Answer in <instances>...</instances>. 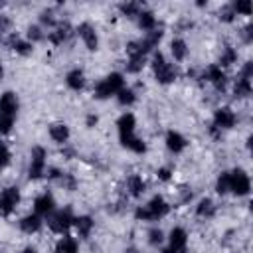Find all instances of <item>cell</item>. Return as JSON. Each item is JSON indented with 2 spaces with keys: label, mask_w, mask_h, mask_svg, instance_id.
I'll use <instances>...</instances> for the list:
<instances>
[{
  "label": "cell",
  "mask_w": 253,
  "mask_h": 253,
  "mask_svg": "<svg viewBox=\"0 0 253 253\" xmlns=\"http://www.w3.org/2000/svg\"><path fill=\"white\" fill-rule=\"evenodd\" d=\"M168 210H170V206L164 202V198H162V196H154V198H150V202H148L144 208H138V210L134 211V215H136V219L156 221V219L164 217V215L168 213Z\"/></svg>",
  "instance_id": "cell-1"
},
{
  "label": "cell",
  "mask_w": 253,
  "mask_h": 253,
  "mask_svg": "<svg viewBox=\"0 0 253 253\" xmlns=\"http://www.w3.org/2000/svg\"><path fill=\"white\" fill-rule=\"evenodd\" d=\"M152 71H154L156 81L162 83V85H168L176 79V69L164 59V55L160 51H156L154 57H152Z\"/></svg>",
  "instance_id": "cell-2"
},
{
  "label": "cell",
  "mask_w": 253,
  "mask_h": 253,
  "mask_svg": "<svg viewBox=\"0 0 253 253\" xmlns=\"http://www.w3.org/2000/svg\"><path fill=\"white\" fill-rule=\"evenodd\" d=\"M123 87H125L123 75H121V73H111V75H107L101 83H97V87H95V97H97V99H107V97H111V95H117Z\"/></svg>",
  "instance_id": "cell-3"
},
{
  "label": "cell",
  "mask_w": 253,
  "mask_h": 253,
  "mask_svg": "<svg viewBox=\"0 0 253 253\" xmlns=\"http://www.w3.org/2000/svg\"><path fill=\"white\" fill-rule=\"evenodd\" d=\"M71 223H73V215H71V210H69V208L51 211V213L47 215V225H49V229L55 231V233H65Z\"/></svg>",
  "instance_id": "cell-4"
},
{
  "label": "cell",
  "mask_w": 253,
  "mask_h": 253,
  "mask_svg": "<svg viewBox=\"0 0 253 253\" xmlns=\"http://www.w3.org/2000/svg\"><path fill=\"white\" fill-rule=\"evenodd\" d=\"M251 190V182L245 170L235 168L233 172H229V192H233L235 196H247Z\"/></svg>",
  "instance_id": "cell-5"
},
{
  "label": "cell",
  "mask_w": 253,
  "mask_h": 253,
  "mask_svg": "<svg viewBox=\"0 0 253 253\" xmlns=\"http://www.w3.org/2000/svg\"><path fill=\"white\" fill-rule=\"evenodd\" d=\"M18 204H20V190L16 186L2 190V194H0V213L2 215H10Z\"/></svg>",
  "instance_id": "cell-6"
},
{
  "label": "cell",
  "mask_w": 253,
  "mask_h": 253,
  "mask_svg": "<svg viewBox=\"0 0 253 253\" xmlns=\"http://www.w3.org/2000/svg\"><path fill=\"white\" fill-rule=\"evenodd\" d=\"M43 168H45V150L42 146H34L30 154V170H28L30 178L38 180L43 174Z\"/></svg>",
  "instance_id": "cell-7"
},
{
  "label": "cell",
  "mask_w": 253,
  "mask_h": 253,
  "mask_svg": "<svg viewBox=\"0 0 253 253\" xmlns=\"http://www.w3.org/2000/svg\"><path fill=\"white\" fill-rule=\"evenodd\" d=\"M235 113L229 109V107H221V109H217L215 111V115H213V126L215 128H233V125H235Z\"/></svg>",
  "instance_id": "cell-8"
},
{
  "label": "cell",
  "mask_w": 253,
  "mask_h": 253,
  "mask_svg": "<svg viewBox=\"0 0 253 253\" xmlns=\"http://www.w3.org/2000/svg\"><path fill=\"white\" fill-rule=\"evenodd\" d=\"M18 113V97L12 91H6L0 95V115L6 117H16Z\"/></svg>",
  "instance_id": "cell-9"
},
{
  "label": "cell",
  "mask_w": 253,
  "mask_h": 253,
  "mask_svg": "<svg viewBox=\"0 0 253 253\" xmlns=\"http://www.w3.org/2000/svg\"><path fill=\"white\" fill-rule=\"evenodd\" d=\"M206 79H208L217 91H223L225 85H227V75H225V71H223L219 65H210V67H208V73H206Z\"/></svg>",
  "instance_id": "cell-10"
},
{
  "label": "cell",
  "mask_w": 253,
  "mask_h": 253,
  "mask_svg": "<svg viewBox=\"0 0 253 253\" xmlns=\"http://www.w3.org/2000/svg\"><path fill=\"white\" fill-rule=\"evenodd\" d=\"M77 32H79V36H81L83 43L87 45V49L95 51V49L99 47V38H97V34H95V28H93L91 24H81V26L77 28Z\"/></svg>",
  "instance_id": "cell-11"
},
{
  "label": "cell",
  "mask_w": 253,
  "mask_h": 253,
  "mask_svg": "<svg viewBox=\"0 0 253 253\" xmlns=\"http://www.w3.org/2000/svg\"><path fill=\"white\" fill-rule=\"evenodd\" d=\"M53 208H55V200H53V196L47 194V192L42 194V196H38L36 202H34V210H36L38 215H49V213L53 211Z\"/></svg>",
  "instance_id": "cell-12"
},
{
  "label": "cell",
  "mask_w": 253,
  "mask_h": 253,
  "mask_svg": "<svg viewBox=\"0 0 253 253\" xmlns=\"http://www.w3.org/2000/svg\"><path fill=\"white\" fill-rule=\"evenodd\" d=\"M168 241H170V249H174L176 253H184V249H186V241H188V235H186V231H184L182 227H174V229L170 231Z\"/></svg>",
  "instance_id": "cell-13"
},
{
  "label": "cell",
  "mask_w": 253,
  "mask_h": 253,
  "mask_svg": "<svg viewBox=\"0 0 253 253\" xmlns=\"http://www.w3.org/2000/svg\"><path fill=\"white\" fill-rule=\"evenodd\" d=\"M166 146H168L170 152L178 154V152H182L186 148V138L180 132H176V130H168V134H166Z\"/></svg>",
  "instance_id": "cell-14"
},
{
  "label": "cell",
  "mask_w": 253,
  "mask_h": 253,
  "mask_svg": "<svg viewBox=\"0 0 253 253\" xmlns=\"http://www.w3.org/2000/svg\"><path fill=\"white\" fill-rule=\"evenodd\" d=\"M121 142H123L125 148H128L132 152H138V154H142L146 150V144L142 142V138L134 136V132L132 134H121Z\"/></svg>",
  "instance_id": "cell-15"
},
{
  "label": "cell",
  "mask_w": 253,
  "mask_h": 253,
  "mask_svg": "<svg viewBox=\"0 0 253 253\" xmlns=\"http://www.w3.org/2000/svg\"><path fill=\"white\" fill-rule=\"evenodd\" d=\"M117 126H119V134H132L134 132V126H136V119L132 113H125L119 117L117 121Z\"/></svg>",
  "instance_id": "cell-16"
},
{
  "label": "cell",
  "mask_w": 253,
  "mask_h": 253,
  "mask_svg": "<svg viewBox=\"0 0 253 253\" xmlns=\"http://www.w3.org/2000/svg\"><path fill=\"white\" fill-rule=\"evenodd\" d=\"M20 227H22L24 233H36L42 227V219H40L38 213H30V215L20 219Z\"/></svg>",
  "instance_id": "cell-17"
},
{
  "label": "cell",
  "mask_w": 253,
  "mask_h": 253,
  "mask_svg": "<svg viewBox=\"0 0 253 253\" xmlns=\"http://www.w3.org/2000/svg\"><path fill=\"white\" fill-rule=\"evenodd\" d=\"M73 223H75V227H77V233H79V237H83V239H87L89 237V233H91V229H93V219L89 217V215H79V217H73Z\"/></svg>",
  "instance_id": "cell-18"
},
{
  "label": "cell",
  "mask_w": 253,
  "mask_h": 253,
  "mask_svg": "<svg viewBox=\"0 0 253 253\" xmlns=\"http://www.w3.org/2000/svg\"><path fill=\"white\" fill-rule=\"evenodd\" d=\"M49 136H51L55 142H59V144L67 142V138H69V128H67V125H63V123H53V125L49 126Z\"/></svg>",
  "instance_id": "cell-19"
},
{
  "label": "cell",
  "mask_w": 253,
  "mask_h": 253,
  "mask_svg": "<svg viewBox=\"0 0 253 253\" xmlns=\"http://www.w3.org/2000/svg\"><path fill=\"white\" fill-rule=\"evenodd\" d=\"M233 93H235V97H247L251 93V77L241 73L233 85Z\"/></svg>",
  "instance_id": "cell-20"
},
{
  "label": "cell",
  "mask_w": 253,
  "mask_h": 253,
  "mask_svg": "<svg viewBox=\"0 0 253 253\" xmlns=\"http://www.w3.org/2000/svg\"><path fill=\"white\" fill-rule=\"evenodd\" d=\"M65 81H67V85H69L73 91H79V89H83V85H85V75H83L81 69H71V71L67 73Z\"/></svg>",
  "instance_id": "cell-21"
},
{
  "label": "cell",
  "mask_w": 253,
  "mask_h": 253,
  "mask_svg": "<svg viewBox=\"0 0 253 253\" xmlns=\"http://www.w3.org/2000/svg\"><path fill=\"white\" fill-rule=\"evenodd\" d=\"M144 180L140 178V176H136V174H132L128 180H126V190L130 192V196H134V198H138V196H142L144 194Z\"/></svg>",
  "instance_id": "cell-22"
},
{
  "label": "cell",
  "mask_w": 253,
  "mask_h": 253,
  "mask_svg": "<svg viewBox=\"0 0 253 253\" xmlns=\"http://www.w3.org/2000/svg\"><path fill=\"white\" fill-rule=\"evenodd\" d=\"M69 34H71V28H69V24H59L51 34H49V42L51 43H63L67 38H69Z\"/></svg>",
  "instance_id": "cell-23"
},
{
  "label": "cell",
  "mask_w": 253,
  "mask_h": 253,
  "mask_svg": "<svg viewBox=\"0 0 253 253\" xmlns=\"http://www.w3.org/2000/svg\"><path fill=\"white\" fill-rule=\"evenodd\" d=\"M170 51H172V57L176 61H182L186 57V53H188V45H186V42L182 38H174L172 43H170Z\"/></svg>",
  "instance_id": "cell-24"
},
{
  "label": "cell",
  "mask_w": 253,
  "mask_h": 253,
  "mask_svg": "<svg viewBox=\"0 0 253 253\" xmlns=\"http://www.w3.org/2000/svg\"><path fill=\"white\" fill-rule=\"evenodd\" d=\"M55 253H77V241L73 237H61L55 245Z\"/></svg>",
  "instance_id": "cell-25"
},
{
  "label": "cell",
  "mask_w": 253,
  "mask_h": 253,
  "mask_svg": "<svg viewBox=\"0 0 253 253\" xmlns=\"http://www.w3.org/2000/svg\"><path fill=\"white\" fill-rule=\"evenodd\" d=\"M138 26H140L142 30H146V32H152L154 26H156V18H154V14L148 12V10H142V12L138 14Z\"/></svg>",
  "instance_id": "cell-26"
},
{
  "label": "cell",
  "mask_w": 253,
  "mask_h": 253,
  "mask_svg": "<svg viewBox=\"0 0 253 253\" xmlns=\"http://www.w3.org/2000/svg\"><path fill=\"white\" fill-rule=\"evenodd\" d=\"M196 213H198L200 217H211V215L215 213V206H213V202H211L210 198L200 200V204H198V208H196Z\"/></svg>",
  "instance_id": "cell-27"
},
{
  "label": "cell",
  "mask_w": 253,
  "mask_h": 253,
  "mask_svg": "<svg viewBox=\"0 0 253 253\" xmlns=\"http://www.w3.org/2000/svg\"><path fill=\"white\" fill-rule=\"evenodd\" d=\"M235 59H237V53H235V49L227 45V47L223 49L221 57H219V67H229V65H233V63H235Z\"/></svg>",
  "instance_id": "cell-28"
},
{
  "label": "cell",
  "mask_w": 253,
  "mask_h": 253,
  "mask_svg": "<svg viewBox=\"0 0 253 253\" xmlns=\"http://www.w3.org/2000/svg\"><path fill=\"white\" fill-rule=\"evenodd\" d=\"M12 49H14L16 53H20V55H30V53H32V43L16 38V40L12 42Z\"/></svg>",
  "instance_id": "cell-29"
},
{
  "label": "cell",
  "mask_w": 253,
  "mask_h": 253,
  "mask_svg": "<svg viewBox=\"0 0 253 253\" xmlns=\"http://www.w3.org/2000/svg\"><path fill=\"white\" fill-rule=\"evenodd\" d=\"M215 192L221 194V196L229 192V172H221L219 174V178L215 182Z\"/></svg>",
  "instance_id": "cell-30"
},
{
  "label": "cell",
  "mask_w": 253,
  "mask_h": 253,
  "mask_svg": "<svg viewBox=\"0 0 253 253\" xmlns=\"http://www.w3.org/2000/svg\"><path fill=\"white\" fill-rule=\"evenodd\" d=\"M231 10H233L235 14L249 16L253 8H251V2H249V0H237V2H233V4H231Z\"/></svg>",
  "instance_id": "cell-31"
},
{
  "label": "cell",
  "mask_w": 253,
  "mask_h": 253,
  "mask_svg": "<svg viewBox=\"0 0 253 253\" xmlns=\"http://www.w3.org/2000/svg\"><path fill=\"white\" fill-rule=\"evenodd\" d=\"M119 10H121L125 16H128V18H132V16H138V14H140V6H138V4H134V2H123V4L119 6Z\"/></svg>",
  "instance_id": "cell-32"
},
{
  "label": "cell",
  "mask_w": 253,
  "mask_h": 253,
  "mask_svg": "<svg viewBox=\"0 0 253 253\" xmlns=\"http://www.w3.org/2000/svg\"><path fill=\"white\" fill-rule=\"evenodd\" d=\"M117 99H119L121 105H132L136 97H134V91H132V89H125V87H123V89L117 93Z\"/></svg>",
  "instance_id": "cell-33"
},
{
  "label": "cell",
  "mask_w": 253,
  "mask_h": 253,
  "mask_svg": "<svg viewBox=\"0 0 253 253\" xmlns=\"http://www.w3.org/2000/svg\"><path fill=\"white\" fill-rule=\"evenodd\" d=\"M12 125H14V117L0 115V134H8L12 130Z\"/></svg>",
  "instance_id": "cell-34"
},
{
  "label": "cell",
  "mask_w": 253,
  "mask_h": 253,
  "mask_svg": "<svg viewBox=\"0 0 253 253\" xmlns=\"http://www.w3.org/2000/svg\"><path fill=\"white\" fill-rule=\"evenodd\" d=\"M162 239H164V235H162V231H160L158 227H152V229L148 231V243H150V245H160Z\"/></svg>",
  "instance_id": "cell-35"
},
{
  "label": "cell",
  "mask_w": 253,
  "mask_h": 253,
  "mask_svg": "<svg viewBox=\"0 0 253 253\" xmlns=\"http://www.w3.org/2000/svg\"><path fill=\"white\" fill-rule=\"evenodd\" d=\"M28 40H30V43H32V42H40V40H43L42 30H40L38 26H30V28H28Z\"/></svg>",
  "instance_id": "cell-36"
},
{
  "label": "cell",
  "mask_w": 253,
  "mask_h": 253,
  "mask_svg": "<svg viewBox=\"0 0 253 253\" xmlns=\"http://www.w3.org/2000/svg\"><path fill=\"white\" fill-rule=\"evenodd\" d=\"M142 65H144V59H128V63H126V71H130V73H138V71L142 69Z\"/></svg>",
  "instance_id": "cell-37"
},
{
  "label": "cell",
  "mask_w": 253,
  "mask_h": 253,
  "mask_svg": "<svg viewBox=\"0 0 253 253\" xmlns=\"http://www.w3.org/2000/svg\"><path fill=\"white\" fill-rule=\"evenodd\" d=\"M10 162V150L4 142H0V168H4Z\"/></svg>",
  "instance_id": "cell-38"
},
{
  "label": "cell",
  "mask_w": 253,
  "mask_h": 253,
  "mask_svg": "<svg viewBox=\"0 0 253 253\" xmlns=\"http://www.w3.org/2000/svg\"><path fill=\"white\" fill-rule=\"evenodd\" d=\"M233 16H235V12L231 10V6H225L223 10H219V20H223V22H231Z\"/></svg>",
  "instance_id": "cell-39"
},
{
  "label": "cell",
  "mask_w": 253,
  "mask_h": 253,
  "mask_svg": "<svg viewBox=\"0 0 253 253\" xmlns=\"http://www.w3.org/2000/svg\"><path fill=\"white\" fill-rule=\"evenodd\" d=\"M8 28H10V20L6 16H0V34L8 32Z\"/></svg>",
  "instance_id": "cell-40"
},
{
  "label": "cell",
  "mask_w": 253,
  "mask_h": 253,
  "mask_svg": "<svg viewBox=\"0 0 253 253\" xmlns=\"http://www.w3.org/2000/svg\"><path fill=\"white\" fill-rule=\"evenodd\" d=\"M42 22H43V24H49V26L55 24V20H53V16H51L49 12H43V14H42Z\"/></svg>",
  "instance_id": "cell-41"
},
{
  "label": "cell",
  "mask_w": 253,
  "mask_h": 253,
  "mask_svg": "<svg viewBox=\"0 0 253 253\" xmlns=\"http://www.w3.org/2000/svg\"><path fill=\"white\" fill-rule=\"evenodd\" d=\"M156 174H158L160 180H168V178H170V170H168V168H160Z\"/></svg>",
  "instance_id": "cell-42"
},
{
  "label": "cell",
  "mask_w": 253,
  "mask_h": 253,
  "mask_svg": "<svg viewBox=\"0 0 253 253\" xmlns=\"http://www.w3.org/2000/svg\"><path fill=\"white\" fill-rule=\"evenodd\" d=\"M95 123H97V117H95V115H89V117H87V126H93Z\"/></svg>",
  "instance_id": "cell-43"
},
{
  "label": "cell",
  "mask_w": 253,
  "mask_h": 253,
  "mask_svg": "<svg viewBox=\"0 0 253 253\" xmlns=\"http://www.w3.org/2000/svg\"><path fill=\"white\" fill-rule=\"evenodd\" d=\"M20 253H38V251H36L34 247H26V249H22Z\"/></svg>",
  "instance_id": "cell-44"
},
{
  "label": "cell",
  "mask_w": 253,
  "mask_h": 253,
  "mask_svg": "<svg viewBox=\"0 0 253 253\" xmlns=\"http://www.w3.org/2000/svg\"><path fill=\"white\" fill-rule=\"evenodd\" d=\"M162 253H176V251H174V249H170V247H168V249H164V251H162Z\"/></svg>",
  "instance_id": "cell-45"
},
{
  "label": "cell",
  "mask_w": 253,
  "mask_h": 253,
  "mask_svg": "<svg viewBox=\"0 0 253 253\" xmlns=\"http://www.w3.org/2000/svg\"><path fill=\"white\" fill-rule=\"evenodd\" d=\"M125 253H136V251H134V249H128V251H125Z\"/></svg>",
  "instance_id": "cell-46"
},
{
  "label": "cell",
  "mask_w": 253,
  "mask_h": 253,
  "mask_svg": "<svg viewBox=\"0 0 253 253\" xmlns=\"http://www.w3.org/2000/svg\"><path fill=\"white\" fill-rule=\"evenodd\" d=\"M0 77H2V65H0Z\"/></svg>",
  "instance_id": "cell-47"
},
{
  "label": "cell",
  "mask_w": 253,
  "mask_h": 253,
  "mask_svg": "<svg viewBox=\"0 0 253 253\" xmlns=\"http://www.w3.org/2000/svg\"><path fill=\"white\" fill-rule=\"evenodd\" d=\"M2 6H4V2H0V8H2Z\"/></svg>",
  "instance_id": "cell-48"
}]
</instances>
